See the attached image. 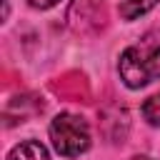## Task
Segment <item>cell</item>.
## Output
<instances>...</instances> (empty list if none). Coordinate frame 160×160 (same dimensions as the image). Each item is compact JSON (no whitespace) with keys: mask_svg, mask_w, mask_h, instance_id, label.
Here are the masks:
<instances>
[{"mask_svg":"<svg viewBox=\"0 0 160 160\" xmlns=\"http://www.w3.org/2000/svg\"><path fill=\"white\" fill-rule=\"evenodd\" d=\"M120 78L128 88H145L160 78V28L145 32L120 55Z\"/></svg>","mask_w":160,"mask_h":160,"instance_id":"1","label":"cell"},{"mask_svg":"<svg viewBox=\"0 0 160 160\" xmlns=\"http://www.w3.org/2000/svg\"><path fill=\"white\" fill-rule=\"evenodd\" d=\"M50 140L60 155L72 158L90 148V128L80 115L62 112L50 122Z\"/></svg>","mask_w":160,"mask_h":160,"instance_id":"2","label":"cell"},{"mask_svg":"<svg viewBox=\"0 0 160 160\" xmlns=\"http://www.w3.org/2000/svg\"><path fill=\"white\" fill-rule=\"evenodd\" d=\"M98 12H102V0H72L68 18L75 30H85V25L98 18Z\"/></svg>","mask_w":160,"mask_h":160,"instance_id":"3","label":"cell"},{"mask_svg":"<svg viewBox=\"0 0 160 160\" xmlns=\"http://www.w3.org/2000/svg\"><path fill=\"white\" fill-rule=\"evenodd\" d=\"M8 160H50V155L38 140H25L10 150Z\"/></svg>","mask_w":160,"mask_h":160,"instance_id":"4","label":"cell"},{"mask_svg":"<svg viewBox=\"0 0 160 160\" xmlns=\"http://www.w3.org/2000/svg\"><path fill=\"white\" fill-rule=\"evenodd\" d=\"M158 0H120L118 10H120V18L122 20H135L140 15H145L150 8H155Z\"/></svg>","mask_w":160,"mask_h":160,"instance_id":"5","label":"cell"},{"mask_svg":"<svg viewBox=\"0 0 160 160\" xmlns=\"http://www.w3.org/2000/svg\"><path fill=\"white\" fill-rule=\"evenodd\" d=\"M142 118L150 125H160V92H155L152 98L142 102Z\"/></svg>","mask_w":160,"mask_h":160,"instance_id":"6","label":"cell"},{"mask_svg":"<svg viewBox=\"0 0 160 160\" xmlns=\"http://www.w3.org/2000/svg\"><path fill=\"white\" fill-rule=\"evenodd\" d=\"M32 8H38V10H48V8H52L58 0H28Z\"/></svg>","mask_w":160,"mask_h":160,"instance_id":"7","label":"cell"},{"mask_svg":"<svg viewBox=\"0 0 160 160\" xmlns=\"http://www.w3.org/2000/svg\"><path fill=\"white\" fill-rule=\"evenodd\" d=\"M132 160H152V158H145V155H138V158H132Z\"/></svg>","mask_w":160,"mask_h":160,"instance_id":"8","label":"cell"}]
</instances>
